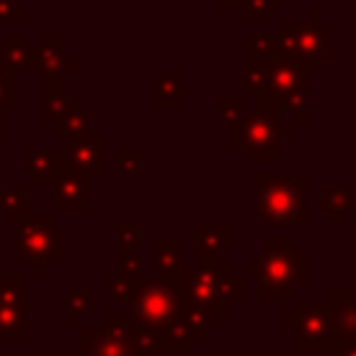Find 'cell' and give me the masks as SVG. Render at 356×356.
Listing matches in <instances>:
<instances>
[{
    "label": "cell",
    "instance_id": "obj_1",
    "mask_svg": "<svg viewBox=\"0 0 356 356\" xmlns=\"http://www.w3.org/2000/svg\"><path fill=\"white\" fill-rule=\"evenodd\" d=\"M242 275L256 281L259 303H292L309 286V253L295 245L292 234L270 236L267 248L242 264Z\"/></svg>",
    "mask_w": 356,
    "mask_h": 356
},
{
    "label": "cell",
    "instance_id": "obj_2",
    "mask_svg": "<svg viewBox=\"0 0 356 356\" xmlns=\"http://www.w3.org/2000/svg\"><path fill=\"white\" fill-rule=\"evenodd\" d=\"M181 289L186 306L203 314L206 323L214 328L245 298V275H236L228 259L211 264H192L181 281Z\"/></svg>",
    "mask_w": 356,
    "mask_h": 356
},
{
    "label": "cell",
    "instance_id": "obj_3",
    "mask_svg": "<svg viewBox=\"0 0 356 356\" xmlns=\"http://www.w3.org/2000/svg\"><path fill=\"white\" fill-rule=\"evenodd\" d=\"M292 136L295 125L286 114L253 106L228 128V147L239 150L248 164H278L284 159V142Z\"/></svg>",
    "mask_w": 356,
    "mask_h": 356
},
{
    "label": "cell",
    "instance_id": "obj_4",
    "mask_svg": "<svg viewBox=\"0 0 356 356\" xmlns=\"http://www.w3.org/2000/svg\"><path fill=\"white\" fill-rule=\"evenodd\" d=\"M11 231L14 261L28 270V278H39L47 264L67 261V225L58 222L53 211H28Z\"/></svg>",
    "mask_w": 356,
    "mask_h": 356
},
{
    "label": "cell",
    "instance_id": "obj_5",
    "mask_svg": "<svg viewBox=\"0 0 356 356\" xmlns=\"http://www.w3.org/2000/svg\"><path fill=\"white\" fill-rule=\"evenodd\" d=\"M64 356H159L156 337L131 325L128 312H106L100 325H78V345Z\"/></svg>",
    "mask_w": 356,
    "mask_h": 356
},
{
    "label": "cell",
    "instance_id": "obj_6",
    "mask_svg": "<svg viewBox=\"0 0 356 356\" xmlns=\"http://www.w3.org/2000/svg\"><path fill=\"white\" fill-rule=\"evenodd\" d=\"M306 172H259L256 175V220L261 225H306Z\"/></svg>",
    "mask_w": 356,
    "mask_h": 356
},
{
    "label": "cell",
    "instance_id": "obj_7",
    "mask_svg": "<svg viewBox=\"0 0 356 356\" xmlns=\"http://www.w3.org/2000/svg\"><path fill=\"white\" fill-rule=\"evenodd\" d=\"M275 36L281 56L295 61L309 78L334 56V25L323 19L317 8H306L303 19H284Z\"/></svg>",
    "mask_w": 356,
    "mask_h": 356
},
{
    "label": "cell",
    "instance_id": "obj_8",
    "mask_svg": "<svg viewBox=\"0 0 356 356\" xmlns=\"http://www.w3.org/2000/svg\"><path fill=\"white\" fill-rule=\"evenodd\" d=\"M184 289L175 278H142L139 289L128 300V317L131 325L142 334L161 337L184 312Z\"/></svg>",
    "mask_w": 356,
    "mask_h": 356
},
{
    "label": "cell",
    "instance_id": "obj_9",
    "mask_svg": "<svg viewBox=\"0 0 356 356\" xmlns=\"http://www.w3.org/2000/svg\"><path fill=\"white\" fill-rule=\"evenodd\" d=\"M306 92H309V75L289 58H278L270 70V81L267 89L261 92V97L256 100L259 108L275 111V114H286L289 122L298 128L309 120V103H306Z\"/></svg>",
    "mask_w": 356,
    "mask_h": 356
},
{
    "label": "cell",
    "instance_id": "obj_10",
    "mask_svg": "<svg viewBox=\"0 0 356 356\" xmlns=\"http://www.w3.org/2000/svg\"><path fill=\"white\" fill-rule=\"evenodd\" d=\"M281 325L292 328L295 353H331L334 348L328 300H292L281 314Z\"/></svg>",
    "mask_w": 356,
    "mask_h": 356
},
{
    "label": "cell",
    "instance_id": "obj_11",
    "mask_svg": "<svg viewBox=\"0 0 356 356\" xmlns=\"http://www.w3.org/2000/svg\"><path fill=\"white\" fill-rule=\"evenodd\" d=\"M53 211L58 214H89L92 211V175L75 172L67 164L50 184Z\"/></svg>",
    "mask_w": 356,
    "mask_h": 356
},
{
    "label": "cell",
    "instance_id": "obj_12",
    "mask_svg": "<svg viewBox=\"0 0 356 356\" xmlns=\"http://www.w3.org/2000/svg\"><path fill=\"white\" fill-rule=\"evenodd\" d=\"M28 72L33 75H78L81 64L67 53V36L64 33H44L39 36V42L33 44V56H31V67Z\"/></svg>",
    "mask_w": 356,
    "mask_h": 356
},
{
    "label": "cell",
    "instance_id": "obj_13",
    "mask_svg": "<svg viewBox=\"0 0 356 356\" xmlns=\"http://www.w3.org/2000/svg\"><path fill=\"white\" fill-rule=\"evenodd\" d=\"M209 328L211 325L206 323L203 314H197L195 309L184 306L181 317L161 337H156V350L159 353H184V350H192V348H197V342L206 339Z\"/></svg>",
    "mask_w": 356,
    "mask_h": 356
},
{
    "label": "cell",
    "instance_id": "obj_14",
    "mask_svg": "<svg viewBox=\"0 0 356 356\" xmlns=\"http://www.w3.org/2000/svg\"><path fill=\"white\" fill-rule=\"evenodd\" d=\"M61 156H64V164L75 172H83V175H103L108 167H106V136L103 134H86L81 139H72L67 145H61Z\"/></svg>",
    "mask_w": 356,
    "mask_h": 356
},
{
    "label": "cell",
    "instance_id": "obj_15",
    "mask_svg": "<svg viewBox=\"0 0 356 356\" xmlns=\"http://www.w3.org/2000/svg\"><path fill=\"white\" fill-rule=\"evenodd\" d=\"M231 222H195L192 225V264L220 261L231 250Z\"/></svg>",
    "mask_w": 356,
    "mask_h": 356
},
{
    "label": "cell",
    "instance_id": "obj_16",
    "mask_svg": "<svg viewBox=\"0 0 356 356\" xmlns=\"http://www.w3.org/2000/svg\"><path fill=\"white\" fill-rule=\"evenodd\" d=\"M334 345L356 342V286H334L328 298Z\"/></svg>",
    "mask_w": 356,
    "mask_h": 356
},
{
    "label": "cell",
    "instance_id": "obj_17",
    "mask_svg": "<svg viewBox=\"0 0 356 356\" xmlns=\"http://www.w3.org/2000/svg\"><path fill=\"white\" fill-rule=\"evenodd\" d=\"M28 161V189H50L58 170L64 167L61 147H31L25 153Z\"/></svg>",
    "mask_w": 356,
    "mask_h": 356
},
{
    "label": "cell",
    "instance_id": "obj_18",
    "mask_svg": "<svg viewBox=\"0 0 356 356\" xmlns=\"http://www.w3.org/2000/svg\"><path fill=\"white\" fill-rule=\"evenodd\" d=\"M195 95V86L184 81L181 72H159L153 81V108L156 111H178L184 100Z\"/></svg>",
    "mask_w": 356,
    "mask_h": 356
},
{
    "label": "cell",
    "instance_id": "obj_19",
    "mask_svg": "<svg viewBox=\"0 0 356 356\" xmlns=\"http://www.w3.org/2000/svg\"><path fill=\"white\" fill-rule=\"evenodd\" d=\"M189 259H184L181 253V239L172 236V234H164V236H156L153 239V273L159 278H175V275H184L189 270Z\"/></svg>",
    "mask_w": 356,
    "mask_h": 356
},
{
    "label": "cell",
    "instance_id": "obj_20",
    "mask_svg": "<svg viewBox=\"0 0 356 356\" xmlns=\"http://www.w3.org/2000/svg\"><path fill=\"white\" fill-rule=\"evenodd\" d=\"M317 211L325 214L334 225H345V220L356 211V189L353 186H320Z\"/></svg>",
    "mask_w": 356,
    "mask_h": 356
},
{
    "label": "cell",
    "instance_id": "obj_21",
    "mask_svg": "<svg viewBox=\"0 0 356 356\" xmlns=\"http://www.w3.org/2000/svg\"><path fill=\"white\" fill-rule=\"evenodd\" d=\"M281 58L275 33H248L242 36V67L248 64H273Z\"/></svg>",
    "mask_w": 356,
    "mask_h": 356
},
{
    "label": "cell",
    "instance_id": "obj_22",
    "mask_svg": "<svg viewBox=\"0 0 356 356\" xmlns=\"http://www.w3.org/2000/svg\"><path fill=\"white\" fill-rule=\"evenodd\" d=\"M31 56H33V42L25 33H6L3 36V56H0V61H3V67L11 75L28 72Z\"/></svg>",
    "mask_w": 356,
    "mask_h": 356
},
{
    "label": "cell",
    "instance_id": "obj_23",
    "mask_svg": "<svg viewBox=\"0 0 356 356\" xmlns=\"http://www.w3.org/2000/svg\"><path fill=\"white\" fill-rule=\"evenodd\" d=\"M31 211V189L28 186H0V220L6 225H17Z\"/></svg>",
    "mask_w": 356,
    "mask_h": 356
},
{
    "label": "cell",
    "instance_id": "obj_24",
    "mask_svg": "<svg viewBox=\"0 0 356 356\" xmlns=\"http://www.w3.org/2000/svg\"><path fill=\"white\" fill-rule=\"evenodd\" d=\"M0 303L31 312V278L25 273H0Z\"/></svg>",
    "mask_w": 356,
    "mask_h": 356
},
{
    "label": "cell",
    "instance_id": "obj_25",
    "mask_svg": "<svg viewBox=\"0 0 356 356\" xmlns=\"http://www.w3.org/2000/svg\"><path fill=\"white\" fill-rule=\"evenodd\" d=\"M92 120H95L92 108H83V106H81V108L70 111L67 117H61L58 122H53L50 128H53V134H56L58 139L72 142V139H81V136L92 134Z\"/></svg>",
    "mask_w": 356,
    "mask_h": 356
},
{
    "label": "cell",
    "instance_id": "obj_26",
    "mask_svg": "<svg viewBox=\"0 0 356 356\" xmlns=\"http://www.w3.org/2000/svg\"><path fill=\"white\" fill-rule=\"evenodd\" d=\"M142 275H128V273H106L103 275V289L111 303H128L134 292L139 289Z\"/></svg>",
    "mask_w": 356,
    "mask_h": 356
},
{
    "label": "cell",
    "instance_id": "obj_27",
    "mask_svg": "<svg viewBox=\"0 0 356 356\" xmlns=\"http://www.w3.org/2000/svg\"><path fill=\"white\" fill-rule=\"evenodd\" d=\"M31 337V312H19L0 303V339H28Z\"/></svg>",
    "mask_w": 356,
    "mask_h": 356
},
{
    "label": "cell",
    "instance_id": "obj_28",
    "mask_svg": "<svg viewBox=\"0 0 356 356\" xmlns=\"http://www.w3.org/2000/svg\"><path fill=\"white\" fill-rule=\"evenodd\" d=\"M92 312V292L86 286H70L64 295V323L70 328H78L83 314Z\"/></svg>",
    "mask_w": 356,
    "mask_h": 356
},
{
    "label": "cell",
    "instance_id": "obj_29",
    "mask_svg": "<svg viewBox=\"0 0 356 356\" xmlns=\"http://www.w3.org/2000/svg\"><path fill=\"white\" fill-rule=\"evenodd\" d=\"M75 108H81V97H75V95H67V92H61V95H50V97H42L39 122H44V125H53V122H58L61 117H67V114H70V111H75Z\"/></svg>",
    "mask_w": 356,
    "mask_h": 356
},
{
    "label": "cell",
    "instance_id": "obj_30",
    "mask_svg": "<svg viewBox=\"0 0 356 356\" xmlns=\"http://www.w3.org/2000/svg\"><path fill=\"white\" fill-rule=\"evenodd\" d=\"M114 172L117 175H142L145 172V150L142 147H117L114 150Z\"/></svg>",
    "mask_w": 356,
    "mask_h": 356
},
{
    "label": "cell",
    "instance_id": "obj_31",
    "mask_svg": "<svg viewBox=\"0 0 356 356\" xmlns=\"http://www.w3.org/2000/svg\"><path fill=\"white\" fill-rule=\"evenodd\" d=\"M284 6V0H245L239 14L245 22H267L273 11H278Z\"/></svg>",
    "mask_w": 356,
    "mask_h": 356
},
{
    "label": "cell",
    "instance_id": "obj_32",
    "mask_svg": "<svg viewBox=\"0 0 356 356\" xmlns=\"http://www.w3.org/2000/svg\"><path fill=\"white\" fill-rule=\"evenodd\" d=\"M14 108H17V75H11L0 61V114L6 117Z\"/></svg>",
    "mask_w": 356,
    "mask_h": 356
},
{
    "label": "cell",
    "instance_id": "obj_33",
    "mask_svg": "<svg viewBox=\"0 0 356 356\" xmlns=\"http://www.w3.org/2000/svg\"><path fill=\"white\" fill-rule=\"evenodd\" d=\"M117 250H145V239L136 222H117Z\"/></svg>",
    "mask_w": 356,
    "mask_h": 356
},
{
    "label": "cell",
    "instance_id": "obj_34",
    "mask_svg": "<svg viewBox=\"0 0 356 356\" xmlns=\"http://www.w3.org/2000/svg\"><path fill=\"white\" fill-rule=\"evenodd\" d=\"M245 97H220L217 100V122L220 125H234L242 114H245Z\"/></svg>",
    "mask_w": 356,
    "mask_h": 356
},
{
    "label": "cell",
    "instance_id": "obj_35",
    "mask_svg": "<svg viewBox=\"0 0 356 356\" xmlns=\"http://www.w3.org/2000/svg\"><path fill=\"white\" fill-rule=\"evenodd\" d=\"M31 14L28 8H22L17 0H0V25H8V22H28Z\"/></svg>",
    "mask_w": 356,
    "mask_h": 356
},
{
    "label": "cell",
    "instance_id": "obj_36",
    "mask_svg": "<svg viewBox=\"0 0 356 356\" xmlns=\"http://www.w3.org/2000/svg\"><path fill=\"white\" fill-rule=\"evenodd\" d=\"M61 92H67L64 75H42L39 78V97H50V95H61Z\"/></svg>",
    "mask_w": 356,
    "mask_h": 356
},
{
    "label": "cell",
    "instance_id": "obj_37",
    "mask_svg": "<svg viewBox=\"0 0 356 356\" xmlns=\"http://www.w3.org/2000/svg\"><path fill=\"white\" fill-rule=\"evenodd\" d=\"M331 356H356V342H342L331 348Z\"/></svg>",
    "mask_w": 356,
    "mask_h": 356
},
{
    "label": "cell",
    "instance_id": "obj_38",
    "mask_svg": "<svg viewBox=\"0 0 356 356\" xmlns=\"http://www.w3.org/2000/svg\"><path fill=\"white\" fill-rule=\"evenodd\" d=\"M242 3H245V0H217V6H220L222 11H239Z\"/></svg>",
    "mask_w": 356,
    "mask_h": 356
},
{
    "label": "cell",
    "instance_id": "obj_39",
    "mask_svg": "<svg viewBox=\"0 0 356 356\" xmlns=\"http://www.w3.org/2000/svg\"><path fill=\"white\" fill-rule=\"evenodd\" d=\"M178 356H206V350H203V348H192V350H184V353H178Z\"/></svg>",
    "mask_w": 356,
    "mask_h": 356
},
{
    "label": "cell",
    "instance_id": "obj_40",
    "mask_svg": "<svg viewBox=\"0 0 356 356\" xmlns=\"http://www.w3.org/2000/svg\"><path fill=\"white\" fill-rule=\"evenodd\" d=\"M6 145V117L0 114V147Z\"/></svg>",
    "mask_w": 356,
    "mask_h": 356
},
{
    "label": "cell",
    "instance_id": "obj_41",
    "mask_svg": "<svg viewBox=\"0 0 356 356\" xmlns=\"http://www.w3.org/2000/svg\"><path fill=\"white\" fill-rule=\"evenodd\" d=\"M353 189H356V186H353Z\"/></svg>",
    "mask_w": 356,
    "mask_h": 356
}]
</instances>
